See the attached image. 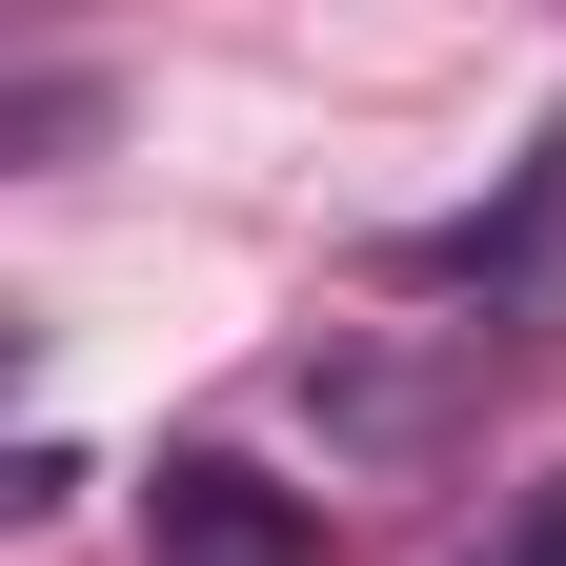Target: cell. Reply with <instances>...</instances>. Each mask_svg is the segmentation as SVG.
I'll return each mask as SVG.
<instances>
[{"mask_svg":"<svg viewBox=\"0 0 566 566\" xmlns=\"http://www.w3.org/2000/svg\"><path fill=\"white\" fill-rule=\"evenodd\" d=\"M485 566H566V485H546V506H526L506 546H485Z\"/></svg>","mask_w":566,"mask_h":566,"instance_id":"cell-3","label":"cell"},{"mask_svg":"<svg viewBox=\"0 0 566 566\" xmlns=\"http://www.w3.org/2000/svg\"><path fill=\"white\" fill-rule=\"evenodd\" d=\"M142 506H163V566H304V546H324V526L283 506L263 465H223V446H182L163 485H142Z\"/></svg>","mask_w":566,"mask_h":566,"instance_id":"cell-2","label":"cell"},{"mask_svg":"<svg viewBox=\"0 0 566 566\" xmlns=\"http://www.w3.org/2000/svg\"><path fill=\"white\" fill-rule=\"evenodd\" d=\"M385 263H405V283H446V304H465V283H546V263H566V122L506 163V202H465V223H405Z\"/></svg>","mask_w":566,"mask_h":566,"instance_id":"cell-1","label":"cell"}]
</instances>
